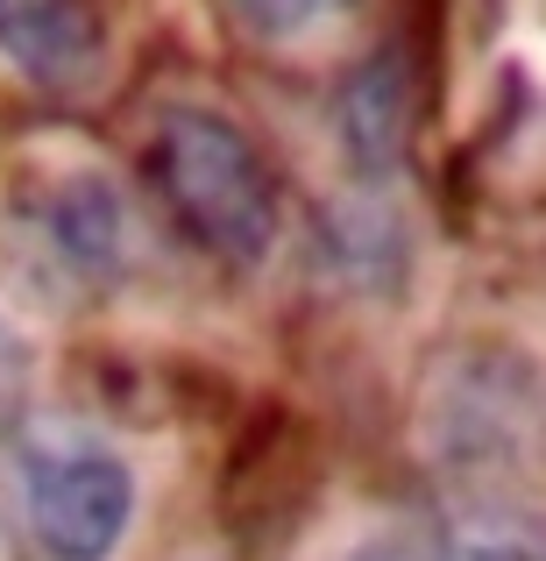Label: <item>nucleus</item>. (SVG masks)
<instances>
[{"label": "nucleus", "mask_w": 546, "mask_h": 561, "mask_svg": "<svg viewBox=\"0 0 546 561\" xmlns=\"http://www.w3.org/2000/svg\"><path fill=\"white\" fill-rule=\"evenodd\" d=\"M28 405V342L14 334V320L0 313V426H14Z\"/></svg>", "instance_id": "10"}, {"label": "nucleus", "mask_w": 546, "mask_h": 561, "mask_svg": "<svg viewBox=\"0 0 546 561\" xmlns=\"http://www.w3.org/2000/svg\"><path fill=\"white\" fill-rule=\"evenodd\" d=\"M150 171L185 242H199L213 263L248 271V263L270 256L277 228H284V199H277V179L263 164V150L248 142V128L206 107H178L156 128Z\"/></svg>", "instance_id": "1"}, {"label": "nucleus", "mask_w": 546, "mask_h": 561, "mask_svg": "<svg viewBox=\"0 0 546 561\" xmlns=\"http://www.w3.org/2000/svg\"><path fill=\"white\" fill-rule=\"evenodd\" d=\"M440 534H448V561H546V512L511 497L454 512Z\"/></svg>", "instance_id": "7"}, {"label": "nucleus", "mask_w": 546, "mask_h": 561, "mask_svg": "<svg viewBox=\"0 0 546 561\" xmlns=\"http://www.w3.org/2000/svg\"><path fill=\"white\" fill-rule=\"evenodd\" d=\"M433 420L454 469H511L539 440V383L525 363H462L454 391L433 398Z\"/></svg>", "instance_id": "3"}, {"label": "nucleus", "mask_w": 546, "mask_h": 561, "mask_svg": "<svg viewBox=\"0 0 546 561\" xmlns=\"http://www.w3.org/2000/svg\"><path fill=\"white\" fill-rule=\"evenodd\" d=\"M405 65H397V50H383L376 65H362L356 79H348V100H341V136H348V157L369 171V179H383V171L405 157Z\"/></svg>", "instance_id": "6"}, {"label": "nucleus", "mask_w": 546, "mask_h": 561, "mask_svg": "<svg viewBox=\"0 0 546 561\" xmlns=\"http://www.w3.org/2000/svg\"><path fill=\"white\" fill-rule=\"evenodd\" d=\"M0 57L36 85H85L100 71V22L85 0H0Z\"/></svg>", "instance_id": "5"}, {"label": "nucleus", "mask_w": 546, "mask_h": 561, "mask_svg": "<svg viewBox=\"0 0 546 561\" xmlns=\"http://www.w3.org/2000/svg\"><path fill=\"white\" fill-rule=\"evenodd\" d=\"M228 8L242 14L248 36H263V43H291V36H305V28H320L327 14H341L348 0H228Z\"/></svg>", "instance_id": "9"}, {"label": "nucleus", "mask_w": 546, "mask_h": 561, "mask_svg": "<svg viewBox=\"0 0 546 561\" xmlns=\"http://www.w3.org/2000/svg\"><path fill=\"white\" fill-rule=\"evenodd\" d=\"M341 561H448V534L419 519H383L341 548Z\"/></svg>", "instance_id": "8"}, {"label": "nucleus", "mask_w": 546, "mask_h": 561, "mask_svg": "<svg viewBox=\"0 0 546 561\" xmlns=\"http://www.w3.org/2000/svg\"><path fill=\"white\" fill-rule=\"evenodd\" d=\"M22 519L43 561H107L136 519V477L107 440L79 426H43L14 455Z\"/></svg>", "instance_id": "2"}, {"label": "nucleus", "mask_w": 546, "mask_h": 561, "mask_svg": "<svg viewBox=\"0 0 546 561\" xmlns=\"http://www.w3.org/2000/svg\"><path fill=\"white\" fill-rule=\"evenodd\" d=\"M28 234L50 263H65L71 277L85 285H107L121 271V249H128V214H121V192H114L100 171H65V179L36 185L22 206Z\"/></svg>", "instance_id": "4"}]
</instances>
